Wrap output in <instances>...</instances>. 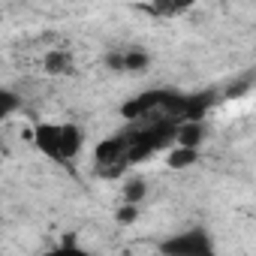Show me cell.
<instances>
[{
  "instance_id": "cell-8",
  "label": "cell",
  "mask_w": 256,
  "mask_h": 256,
  "mask_svg": "<svg viewBox=\"0 0 256 256\" xmlns=\"http://www.w3.org/2000/svg\"><path fill=\"white\" fill-rule=\"evenodd\" d=\"M70 64H72V58H70L66 52H48V54H46V70H48L52 76L66 72V70H70Z\"/></svg>"
},
{
  "instance_id": "cell-10",
  "label": "cell",
  "mask_w": 256,
  "mask_h": 256,
  "mask_svg": "<svg viewBox=\"0 0 256 256\" xmlns=\"http://www.w3.org/2000/svg\"><path fill=\"white\" fill-rule=\"evenodd\" d=\"M16 108H18V96H16L10 88H4V90H0V114H4V118H10Z\"/></svg>"
},
{
  "instance_id": "cell-6",
  "label": "cell",
  "mask_w": 256,
  "mask_h": 256,
  "mask_svg": "<svg viewBox=\"0 0 256 256\" xmlns=\"http://www.w3.org/2000/svg\"><path fill=\"white\" fill-rule=\"evenodd\" d=\"M82 145H84L82 126H76V124H64V163L76 160L78 151H82Z\"/></svg>"
},
{
  "instance_id": "cell-5",
  "label": "cell",
  "mask_w": 256,
  "mask_h": 256,
  "mask_svg": "<svg viewBox=\"0 0 256 256\" xmlns=\"http://www.w3.org/2000/svg\"><path fill=\"white\" fill-rule=\"evenodd\" d=\"M175 142H178V145L199 148V145L205 142V124H202V120H181L178 130H175Z\"/></svg>"
},
{
  "instance_id": "cell-3",
  "label": "cell",
  "mask_w": 256,
  "mask_h": 256,
  "mask_svg": "<svg viewBox=\"0 0 256 256\" xmlns=\"http://www.w3.org/2000/svg\"><path fill=\"white\" fill-rule=\"evenodd\" d=\"M196 0H151L142 10L154 18H175V16H184L187 10H193Z\"/></svg>"
},
{
  "instance_id": "cell-12",
  "label": "cell",
  "mask_w": 256,
  "mask_h": 256,
  "mask_svg": "<svg viewBox=\"0 0 256 256\" xmlns=\"http://www.w3.org/2000/svg\"><path fill=\"white\" fill-rule=\"evenodd\" d=\"M60 250H78V238H76V232H72V235H64Z\"/></svg>"
},
{
  "instance_id": "cell-11",
  "label": "cell",
  "mask_w": 256,
  "mask_h": 256,
  "mask_svg": "<svg viewBox=\"0 0 256 256\" xmlns=\"http://www.w3.org/2000/svg\"><path fill=\"white\" fill-rule=\"evenodd\" d=\"M139 217V205H133V202H124V208L118 211V223H133Z\"/></svg>"
},
{
  "instance_id": "cell-1",
  "label": "cell",
  "mask_w": 256,
  "mask_h": 256,
  "mask_svg": "<svg viewBox=\"0 0 256 256\" xmlns=\"http://www.w3.org/2000/svg\"><path fill=\"white\" fill-rule=\"evenodd\" d=\"M163 253L169 256H208L214 250V241L208 238L205 229H187V232H178L172 238H166L160 244Z\"/></svg>"
},
{
  "instance_id": "cell-9",
  "label": "cell",
  "mask_w": 256,
  "mask_h": 256,
  "mask_svg": "<svg viewBox=\"0 0 256 256\" xmlns=\"http://www.w3.org/2000/svg\"><path fill=\"white\" fill-rule=\"evenodd\" d=\"M124 58H126V72H142L151 64V58L145 52H124Z\"/></svg>"
},
{
  "instance_id": "cell-7",
  "label": "cell",
  "mask_w": 256,
  "mask_h": 256,
  "mask_svg": "<svg viewBox=\"0 0 256 256\" xmlns=\"http://www.w3.org/2000/svg\"><path fill=\"white\" fill-rule=\"evenodd\" d=\"M145 193H148V187H145V181H126L124 187H120V196H124V202H133V205H139L142 199H145Z\"/></svg>"
},
{
  "instance_id": "cell-2",
  "label": "cell",
  "mask_w": 256,
  "mask_h": 256,
  "mask_svg": "<svg viewBox=\"0 0 256 256\" xmlns=\"http://www.w3.org/2000/svg\"><path fill=\"white\" fill-rule=\"evenodd\" d=\"M34 145L42 157L64 163V124H40L34 126Z\"/></svg>"
},
{
  "instance_id": "cell-4",
  "label": "cell",
  "mask_w": 256,
  "mask_h": 256,
  "mask_svg": "<svg viewBox=\"0 0 256 256\" xmlns=\"http://www.w3.org/2000/svg\"><path fill=\"white\" fill-rule=\"evenodd\" d=\"M196 160H199V148H190V145H178L175 142V148L166 151V166L175 169V172L196 166Z\"/></svg>"
}]
</instances>
